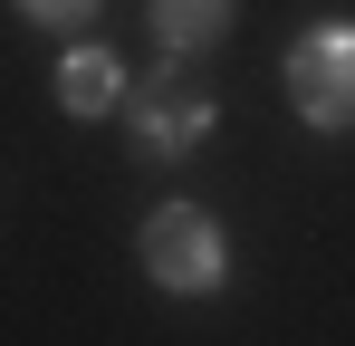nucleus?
I'll return each instance as SVG.
<instances>
[{
	"label": "nucleus",
	"instance_id": "nucleus-1",
	"mask_svg": "<svg viewBox=\"0 0 355 346\" xmlns=\"http://www.w3.org/2000/svg\"><path fill=\"white\" fill-rule=\"evenodd\" d=\"M211 115H221V97H211L202 58H154V77L125 87V135H135L144 164H182L211 135Z\"/></svg>",
	"mask_w": 355,
	"mask_h": 346
},
{
	"label": "nucleus",
	"instance_id": "nucleus-2",
	"mask_svg": "<svg viewBox=\"0 0 355 346\" xmlns=\"http://www.w3.org/2000/svg\"><path fill=\"white\" fill-rule=\"evenodd\" d=\"M135 260H144V279L164 288V298L231 288V240H221V222H211L202 202H154L144 231H135Z\"/></svg>",
	"mask_w": 355,
	"mask_h": 346
},
{
	"label": "nucleus",
	"instance_id": "nucleus-3",
	"mask_svg": "<svg viewBox=\"0 0 355 346\" xmlns=\"http://www.w3.org/2000/svg\"><path fill=\"white\" fill-rule=\"evenodd\" d=\"M288 106L317 135H355V19H327L288 49Z\"/></svg>",
	"mask_w": 355,
	"mask_h": 346
},
{
	"label": "nucleus",
	"instance_id": "nucleus-4",
	"mask_svg": "<svg viewBox=\"0 0 355 346\" xmlns=\"http://www.w3.org/2000/svg\"><path fill=\"white\" fill-rule=\"evenodd\" d=\"M125 87H135V77H125V58L96 49V39H77V49L58 58V106H67V115H116Z\"/></svg>",
	"mask_w": 355,
	"mask_h": 346
},
{
	"label": "nucleus",
	"instance_id": "nucleus-5",
	"mask_svg": "<svg viewBox=\"0 0 355 346\" xmlns=\"http://www.w3.org/2000/svg\"><path fill=\"white\" fill-rule=\"evenodd\" d=\"M144 19H154L164 58H211L221 39H231L240 0H144Z\"/></svg>",
	"mask_w": 355,
	"mask_h": 346
},
{
	"label": "nucleus",
	"instance_id": "nucleus-6",
	"mask_svg": "<svg viewBox=\"0 0 355 346\" xmlns=\"http://www.w3.org/2000/svg\"><path fill=\"white\" fill-rule=\"evenodd\" d=\"M19 19H39V29H77V19H96V0H19Z\"/></svg>",
	"mask_w": 355,
	"mask_h": 346
}]
</instances>
